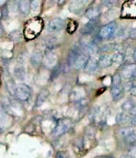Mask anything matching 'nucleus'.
Instances as JSON below:
<instances>
[{"mask_svg":"<svg viewBox=\"0 0 136 158\" xmlns=\"http://www.w3.org/2000/svg\"><path fill=\"white\" fill-rule=\"evenodd\" d=\"M99 67L98 66V60H97L96 59L93 57H90L88 60L87 63H86V67H85L84 70L86 73H89V74H93L94 73L96 70H97V68Z\"/></svg>","mask_w":136,"mask_h":158,"instance_id":"11","label":"nucleus"},{"mask_svg":"<svg viewBox=\"0 0 136 158\" xmlns=\"http://www.w3.org/2000/svg\"><path fill=\"white\" fill-rule=\"evenodd\" d=\"M15 95L20 101H26L31 96V89L25 83H19L16 85Z\"/></svg>","mask_w":136,"mask_h":158,"instance_id":"4","label":"nucleus"},{"mask_svg":"<svg viewBox=\"0 0 136 158\" xmlns=\"http://www.w3.org/2000/svg\"><path fill=\"white\" fill-rule=\"evenodd\" d=\"M65 26V21L64 19L60 18H56L52 19L48 25L47 30L49 33H55L61 29H63Z\"/></svg>","mask_w":136,"mask_h":158,"instance_id":"5","label":"nucleus"},{"mask_svg":"<svg viewBox=\"0 0 136 158\" xmlns=\"http://www.w3.org/2000/svg\"><path fill=\"white\" fill-rule=\"evenodd\" d=\"M49 94H50V93H49V91L47 89H42L41 91L40 92V94H38L37 97H36V106H41L42 104L45 103V101L47 100V98L49 97Z\"/></svg>","mask_w":136,"mask_h":158,"instance_id":"19","label":"nucleus"},{"mask_svg":"<svg viewBox=\"0 0 136 158\" xmlns=\"http://www.w3.org/2000/svg\"><path fill=\"white\" fill-rule=\"evenodd\" d=\"M61 70H62V68H61V65L59 64V63H58L56 67L53 68V70H52V78L54 79V78H56V77H57L58 75L60 74Z\"/></svg>","mask_w":136,"mask_h":158,"instance_id":"28","label":"nucleus"},{"mask_svg":"<svg viewBox=\"0 0 136 158\" xmlns=\"http://www.w3.org/2000/svg\"><path fill=\"white\" fill-rule=\"evenodd\" d=\"M133 60L134 61V63H136V48L134 50L133 52Z\"/></svg>","mask_w":136,"mask_h":158,"instance_id":"35","label":"nucleus"},{"mask_svg":"<svg viewBox=\"0 0 136 158\" xmlns=\"http://www.w3.org/2000/svg\"><path fill=\"white\" fill-rule=\"evenodd\" d=\"M124 141L128 145H134L136 143V133L131 134L129 136H127V138H124Z\"/></svg>","mask_w":136,"mask_h":158,"instance_id":"27","label":"nucleus"},{"mask_svg":"<svg viewBox=\"0 0 136 158\" xmlns=\"http://www.w3.org/2000/svg\"><path fill=\"white\" fill-rule=\"evenodd\" d=\"M129 93H130V94H131V96H133V97H136V86L131 87V88L130 89V90H129Z\"/></svg>","mask_w":136,"mask_h":158,"instance_id":"32","label":"nucleus"},{"mask_svg":"<svg viewBox=\"0 0 136 158\" xmlns=\"http://www.w3.org/2000/svg\"><path fill=\"white\" fill-rule=\"evenodd\" d=\"M100 15V8L98 6H91L88 8L86 11V17L88 19L94 20L98 19L99 16Z\"/></svg>","mask_w":136,"mask_h":158,"instance_id":"14","label":"nucleus"},{"mask_svg":"<svg viewBox=\"0 0 136 158\" xmlns=\"http://www.w3.org/2000/svg\"><path fill=\"white\" fill-rule=\"evenodd\" d=\"M99 24L98 19L90 20V22L85 25L84 27L83 28V33L84 34H91L92 32L97 29V25Z\"/></svg>","mask_w":136,"mask_h":158,"instance_id":"13","label":"nucleus"},{"mask_svg":"<svg viewBox=\"0 0 136 158\" xmlns=\"http://www.w3.org/2000/svg\"><path fill=\"white\" fill-rule=\"evenodd\" d=\"M129 36L131 38V39H136V28L135 29H133L130 31V33H129Z\"/></svg>","mask_w":136,"mask_h":158,"instance_id":"30","label":"nucleus"},{"mask_svg":"<svg viewBox=\"0 0 136 158\" xmlns=\"http://www.w3.org/2000/svg\"><path fill=\"white\" fill-rule=\"evenodd\" d=\"M124 87L123 85H117V86H112L111 94L113 100H115V101H118V100L121 99L123 95H124Z\"/></svg>","mask_w":136,"mask_h":158,"instance_id":"17","label":"nucleus"},{"mask_svg":"<svg viewBox=\"0 0 136 158\" xmlns=\"http://www.w3.org/2000/svg\"><path fill=\"white\" fill-rule=\"evenodd\" d=\"M31 2L29 0H22L18 2V8L20 12L23 15H28L30 13Z\"/></svg>","mask_w":136,"mask_h":158,"instance_id":"18","label":"nucleus"},{"mask_svg":"<svg viewBox=\"0 0 136 158\" xmlns=\"http://www.w3.org/2000/svg\"><path fill=\"white\" fill-rule=\"evenodd\" d=\"M85 97V90L83 88H75L72 90L70 95V100L73 102L81 101Z\"/></svg>","mask_w":136,"mask_h":158,"instance_id":"12","label":"nucleus"},{"mask_svg":"<svg viewBox=\"0 0 136 158\" xmlns=\"http://www.w3.org/2000/svg\"><path fill=\"white\" fill-rule=\"evenodd\" d=\"M118 25L116 22H111L102 26L98 32V37L101 40H108L116 35Z\"/></svg>","mask_w":136,"mask_h":158,"instance_id":"3","label":"nucleus"},{"mask_svg":"<svg viewBox=\"0 0 136 158\" xmlns=\"http://www.w3.org/2000/svg\"><path fill=\"white\" fill-rule=\"evenodd\" d=\"M44 63L47 67L54 68L58 64L57 55L52 51H49L44 59Z\"/></svg>","mask_w":136,"mask_h":158,"instance_id":"9","label":"nucleus"},{"mask_svg":"<svg viewBox=\"0 0 136 158\" xmlns=\"http://www.w3.org/2000/svg\"><path fill=\"white\" fill-rule=\"evenodd\" d=\"M90 58V55L88 54L87 52L83 48V51L81 52L79 57H78L77 59H76V61L75 63H74V64L73 67L74 69H76V70L84 69Z\"/></svg>","mask_w":136,"mask_h":158,"instance_id":"6","label":"nucleus"},{"mask_svg":"<svg viewBox=\"0 0 136 158\" xmlns=\"http://www.w3.org/2000/svg\"><path fill=\"white\" fill-rule=\"evenodd\" d=\"M104 158H114L113 156H104Z\"/></svg>","mask_w":136,"mask_h":158,"instance_id":"37","label":"nucleus"},{"mask_svg":"<svg viewBox=\"0 0 136 158\" xmlns=\"http://www.w3.org/2000/svg\"><path fill=\"white\" fill-rule=\"evenodd\" d=\"M40 4L41 2L38 1V0H34V1H31L30 5V12L32 15H37L38 13L40 10Z\"/></svg>","mask_w":136,"mask_h":158,"instance_id":"22","label":"nucleus"},{"mask_svg":"<svg viewBox=\"0 0 136 158\" xmlns=\"http://www.w3.org/2000/svg\"><path fill=\"white\" fill-rule=\"evenodd\" d=\"M135 131H134V129L131 127H123L121 129L119 130L118 134L121 138H127V136H129L131 134L134 133Z\"/></svg>","mask_w":136,"mask_h":158,"instance_id":"21","label":"nucleus"},{"mask_svg":"<svg viewBox=\"0 0 136 158\" xmlns=\"http://www.w3.org/2000/svg\"><path fill=\"white\" fill-rule=\"evenodd\" d=\"M103 4L106 7H113L115 5H117V1H112V0H108V1H104Z\"/></svg>","mask_w":136,"mask_h":158,"instance_id":"29","label":"nucleus"},{"mask_svg":"<svg viewBox=\"0 0 136 158\" xmlns=\"http://www.w3.org/2000/svg\"><path fill=\"white\" fill-rule=\"evenodd\" d=\"M122 85L121 75L120 74H116L112 79V86H117Z\"/></svg>","mask_w":136,"mask_h":158,"instance_id":"26","label":"nucleus"},{"mask_svg":"<svg viewBox=\"0 0 136 158\" xmlns=\"http://www.w3.org/2000/svg\"><path fill=\"white\" fill-rule=\"evenodd\" d=\"M2 11L0 10V20H1V18H2Z\"/></svg>","mask_w":136,"mask_h":158,"instance_id":"36","label":"nucleus"},{"mask_svg":"<svg viewBox=\"0 0 136 158\" xmlns=\"http://www.w3.org/2000/svg\"><path fill=\"white\" fill-rule=\"evenodd\" d=\"M88 4V2L83 1V0H76V1H72L69 6V10L70 12L79 15L81 12H83L85 10L86 6Z\"/></svg>","mask_w":136,"mask_h":158,"instance_id":"8","label":"nucleus"},{"mask_svg":"<svg viewBox=\"0 0 136 158\" xmlns=\"http://www.w3.org/2000/svg\"><path fill=\"white\" fill-rule=\"evenodd\" d=\"M43 27V22L39 18H34L25 24L24 36L29 40L34 39L40 33Z\"/></svg>","mask_w":136,"mask_h":158,"instance_id":"1","label":"nucleus"},{"mask_svg":"<svg viewBox=\"0 0 136 158\" xmlns=\"http://www.w3.org/2000/svg\"><path fill=\"white\" fill-rule=\"evenodd\" d=\"M22 32H20L19 30H15V31H13L10 33V38L11 40H12L13 41L15 42H18L20 40L22 39Z\"/></svg>","mask_w":136,"mask_h":158,"instance_id":"24","label":"nucleus"},{"mask_svg":"<svg viewBox=\"0 0 136 158\" xmlns=\"http://www.w3.org/2000/svg\"><path fill=\"white\" fill-rule=\"evenodd\" d=\"M121 158H130V156H121Z\"/></svg>","mask_w":136,"mask_h":158,"instance_id":"38","label":"nucleus"},{"mask_svg":"<svg viewBox=\"0 0 136 158\" xmlns=\"http://www.w3.org/2000/svg\"><path fill=\"white\" fill-rule=\"evenodd\" d=\"M130 123H131V124L132 125V126L136 127V116L132 117V118H131V121H130Z\"/></svg>","mask_w":136,"mask_h":158,"instance_id":"34","label":"nucleus"},{"mask_svg":"<svg viewBox=\"0 0 136 158\" xmlns=\"http://www.w3.org/2000/svg\"><path fill=\"white\" fill-rule=\"evenodd\" d=\"M56 158H68V156L64 152H59L56 155Z\"/></svg>","mask_w":136,"mask_h":158,"instance_id":"31","label":"nucleus"},{"mask_svg":"<svg viewBox=\"0 0 136 158\" xmlns=\"http://www.w3.org/2000/svg\"><path fill=\"white\" fill-rule=\"evenodd\" d=\"M72 126V121L70 118H61L56 123V127L53 128L52 131V135L54 138L63 135L67 131H69Z\"/></svg>","mask_w":136,"mask_h":158,"instance_id":"2","label":"nucleus"},{"mask_svg":"<svg viewBox=\"0 0 136 158\" xmlns=\"http://www.w3.org/2000/svg\"><path fill=\"white\" fill-rule=\"evenodd\" d=\"M112 59H113V63H116L117 65H121L125 60V56L122 52H117L113 55Z\"/></svg>","mask_w":136,"mask_h":158,"instance_id":"20","label":"nucleus"},{"mask_svg":"<svg viewBox=\"0 0 136 158\" xmlns=\"http://www.w3.org/2000/svg\"><path fill=\"white\" fill-rule=\"evenodd\" d=\"M113 64V59L109 55H104L98 59V66L100 68H108Z\"/></svg>","mask_w":136,"mask_h":158,"instance_id":"16","label":"nucleus"},{"mask_svg":"<svg viewBox=\"0 0 136 158\" xmlns=\"http://www.w3.org/2000/svg\"><path fill=\"white\" fill-rule=\"evenodd\" d=\"M43 60V54H42L40 52H35L34 53H32V55L30 57L31 64H32L35 68H38V67L41 65Z\"/></svg>","mask_w":136,"mask_h":158,"instance_id":"15","label":"nucleus"},{"mask_svg":"<svg viewBox=\"0 0 136 158\" xmlns=\"http://www.w3.org/2000/svg\"><path fill=\"white\" fill-rule=\"evenodd\" d=\"M127 118H128V115L125 112H120V113L117 114V117H116V122L117 123H123L127 120Z\"/></svg>","mask_w":136,"mask_h":158,"instance_id":"25","label":"nucleus"},{"mask_svg":"<svg viewBox=\"0 0 136 158\" xmlns=\"http://www.w3.org/2000/svg\"><path fill=\"white\" fill-rule=\"evenodd\" d=\"M135 105V103L132 100H127V101H125L124 104H122L121 108L124 111V112H129Z\"/></svg>","mask_w":136,"mask_h":158,"instance_id":"23","label":"nucleus"},{"mask_svg":"<svg viewBox=\"0 0 136 158\" xmlns=\"http://www.w3.org/2000/svg\"><path fill=\"white\" fill-rule=\"evenodd\" d=\"M129 114H130V115H131V116L133 117L136 116V105L131 110V111H129Z\"/></svg>","mask_w":136,"mask_h":158,"instance_id":"33","label":"nucleus"},{"mask_svg":"<svg viewBox=\"0 0 136 158\" xmlns=\"http://www.w3.org/2000/svg\"><path fill=\"white\" fill-rule=\"evenodd\" d=\"M83 51V48L81 46H75L69 53L67 60H66V67L67 69H70L74 67V64L75 63L76 59L79 57V54Z\"/></svg>","mask_w":136,"mask_h":158,"instance_id":"7","label":"nucleus"},{"mask_svg":"<svg viewBox=\"0 0 136 158\" xmlns=\"http://www.w3.org/2000/svg\"><path fill=\"white\" fill-rule=\"evenodd\" d=\"M135 70H136L135 63H129V64L126 65L125 67L123 68L120 75L125 79L132 80Z\"/></svg>","mask_w":136,"mask_h":158,"instance_id":"10","label":"nucleus"}]
</instances>
